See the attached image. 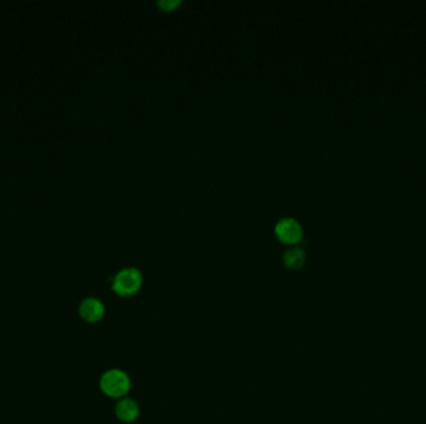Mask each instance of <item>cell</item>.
Returning <instances> with one entry per match:
<instances>
[{
  "mask_svg": "<svg viewBox=\"0 0 426 424\" xmlns=\"http://www.w3.org/2000/svg\"><path fill=\"white\" fill-rule=\"evenodd\" d=\"M99 384L104 395L115 400L127 397L132 387L130 376L120 368H111L104 372Z\"/></svg>",
  "mask_w": 426,
  "mask_h": 424,
  "instance_id": "1",
  "label": "cell"
},
{
  "mask_svg": "<svg viewBox=\"0 0 426 424\" xmlns=\"http://www.w3.org/2000/svg\"><path fill=\"white\" fill-rule=\"evenodd\" d=\"M143 275L141 271L134 266L124 268L115 274L111 288L120 297H132L141 290Z\"/></svg>",
  "mask_w": 426,
  "mask_h": 424,
  "instance_id": "2",
  "label": "cell"
},
{
  "mask_svg": "<svg viewBox=\"0 0 426 424\" xmlns=\"http://www.w3.org/2000/svg\"><path fill=\"white\" fill-rule=\"evenodd\" d=\"M274 233L279 242L288 245H296L302 240L304 236L302 224L292 217L278 219V222L274 225Z\"/></svg>",
  "mask_w": 426,
  "mask_h": 424,
  "instance_id": "3",
  "label": "cell"
},
{
  "mask_svg": "<svg viewBox=\"0 0 426 424\" xmlns=\"http://www.w3.org/2000/svg\"><path fill=\"white\" fill-rule=\"evenodd\" d=\"M105 313H106L105 305L97 297H86L85 300L81 301L79 307L80 318H83L84 321H86L88 324L100 323L105 316Z\"/></svg>",
  "mask_w": 426,
  "mask_h": 424,
  "instance_id": "4",
  "label": "cell"
},
{
  "mask_svg": "<svg viewBox=\"0 0 426 424\" xmlns=\"http://www.w3.org/2000/svg\"><path fill=\"white\" fill-rule=\"evenodd\" d=\"M115 414L121 423H134L140 417V406L136 400L127 396V397L118 400L115 406Z\"/></svg>",
  "mask_w": 426,
  "mask_h": 424,
  "instance_id": "5",
  "label": "cell"
},
{
  "mask_svg": "<svg viewBox=\"0 0 426 424\" xmlns=\"http://www.w3.org/2000/svg\"><path fill=\"white\" fill-rule=\"evenodd\" d=\"M307 260V254L304 249L299 247H292L287 249L283 254V264L288 270L302 269Z\"/></svg>",
  "mask_w": 426,
  "mask_h": 424,
  "instance_id": "6",
  "label": "cell"
},
{
  "mask_svg": "<svg viewBox=\"0 0 426 424\" xmlns=\"http://www.w3.org/2000/svg\"><path fill=\"white\" fill-rule=\"evenodd\" d=\"M180 4H181V0H159L157 1V6H160L162 10H167V12L176 9Z\"/></svg>",
  "mask_w": 426,
  "mask_h": 424,
  "instance_id": "7",
  "label": "cell"
}]
</instances>
